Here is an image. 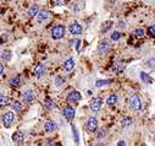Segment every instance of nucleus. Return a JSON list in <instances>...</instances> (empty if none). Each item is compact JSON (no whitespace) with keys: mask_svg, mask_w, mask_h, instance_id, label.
Here are the masks:
<instances>
[{"mask_svg":"<svg viewBox=\"0 0 155 146\" xmlns=\"http://www.w3.org/2000/svg\"><path fill=\"white\" fill-rule=\"evenodd\" d=\"M130 108L132 111H136V112L142 109V100H140V97L138 95L134 94L131 97V100H130Z\"/></svg>","mask_w":155,"mask_h":146,"instance_id":"obj_1","label":"nucleus"},{"mask_svg":"<svg viewBox=\"0 0 155 146\" xmlns=\"http://www.w3.org/2000/svg\"><path fill=\"white\" fill-rule=\"evenodd\" d=\"M63 36H65V27L62 25H58L51 30V37H53V39H60Z\"/></svg>","mask_w":155,"mask_h":146,"instance_id":"obj_2","label":"nucleus"},{"mask_svg":"<svg viewBox=\"0 0 155 146\" xmlns=\"http://www.w3.org/2000/svg\"><path fill=\"white\" fill-rule=\"evenodd\" d=\"M101 104H103V100H101L100 97H95V98H93L92 101H90V103H89V109L92 111L93 113H97V112H99V109L101 108Z\"/></svg>","mask_w":155,"mask_h":146,"instance_id":"obj_3","label":"nucleus"},{"mask_svg":"<svg viewBox=\"0 0 155 146\" xmlns=\"http://www.w3.org/2000/svg\"><path fill=\"white\" fill-rule=\"evenodd\" d=\"M69 30H70L71 34H73V36H80V34H82V32H83L82 26H81L80 23H77V22L71 23L70 27H69Z\"/></svg>","mask_w":155,"mask_h":146,"instance_id":"obj_4","label":"nucleus"},{"mask_svg":"<svg viewBox=\"0 0 155 146\" xmlns=\"http://www.w3.org/2000/svg\"><path fill=\"white\" fill-rule=\"evenodd\" d=\"M15 121V113L14 112H6L3 117V123L5 127H10Z\"/></svg>","mask_w":155,"mask_h":146,"instance_id":"obj_5","label":"nucleus"},{"mask_svg":"<svg viewBox=\"0 0 155 146\" xmlns=\"http://www.w3.org/2000/svg\"><path fill=\"white\" fill-rule=\"evenodd\" d=\"M97 129H98V121L94 117L89 118L87 122V130L89 133H94V131H97Z\"/></svg>","mask_w":155,"mask_h":146,"instance_id":"obj_6","label":"nucleus"},{"mask_svg":"<svg viewBox=\"0 0 155 146\" xmlns=\"http://www.w3.org/2000/svg\"><path fill=\"white\" fill-rule=\"evenodd\" d=\"M81 98H82V95L78 91H71L67 96L69 102H78V101H81Z\"/></svg>","mask_w":155,"mask_h":146,"instance_id":"obj_7","label":"nucleus"},{"mask_svg":"<svg viewBox=\"0 0 155 146\" xmlns=\"http://www.w3.org/2000/svg\"><path fill=\"white\" fill-rule=\"evenodd\" d=\"M62 114L63 117H65L67 121H73V118H75V109L72 107H65L62 111Z\"/></svg>","mask_w":155,"mask_h":146,"instance_id":"obj_8","label":"nucleus"},{"mask_svg":"<svg viewBox=\"0 0 155 146\" xmlns=\"http://www.w3.org/2000/svg\"><path fill=\"white\" fill-rule=\"evenodd\" d=\"M35 16H37V21L39 23H42V22H44V21H46L49 19V11H46V10L38 11Z\"/></svg>","mask_w":155,"mask_h":146,"instance_id":"obj_9","label":"nucleus"},{"mask_svg":"<svg viewBox=\"0 0 155 146\" xmlns=\"http://www.w3.org/2000/svg\"><path fill=\"white\" fill-rule=\"evenodd\" d=\"M22 100H23L26 103H31V102H33V100H34V94H33V91H31V90L24 91L23 95H22Z\"/></svg>","mask_w":155,"mask_h":146,"instance_id":"obj_10","label":"nucleus"},{"mask_svg":"<svg viewBox=\"0 0 155 146\" xmlns=\"http://www.w3.org/2000/svg\"><path fill=\"white\" fill-rule=\"evenodd\" d=\"M44 73H45L44 64H37L35 68H34V75H35V77H38V79L42 77L44 75Z\"/></svg>","mask_w":155,"mask_h":146,"instance_id":"obj_11","label":"nucleus"},{"mask_svg":"<svg viewBox=\"0 0 155 146\" xmlns=\"http://www.w3.org/2000/svg\"><path fill=\"white\" fill-rule=\"evenodd\" d=\"M44 129H45L46 133H54V131L58 129V127H56V123H55V122L48 121V122L45 123V125H44Z\"/></svg>","mask_w":155,"mask_h":146,"instance_id":"obj_12","label":"nucleus"},{"mask_svg":"<svg viewBox=\"0 0 155 146\" xmlns=\"http://www.w3.org/2000/svg\"><path fill=\"white\" fill-rule=\"evenodd\" d=\"M12 140H14V142H16V144H22L23 140H24V133L16 131L15 134L12 135Z\"/></svg>","mask_w":155,"mask_h":146,"instance_id":"obj_13","label":"nucleus"},{"mask_svg":"<svg viewBox=\"0 0 155 146\" xmlns=\"http://www.w3.org/2000/svg\"><path fill=\"white\" fill-rule=\"evenodd\" d=\"M108 50H109V43L106 41H101L98 44V52L100 53V54H105Z\"/></svg>","mask_w":155,"mask_h":146,"instance_id":"obj_14","label":"nucleus"},{"mask_svg":"<svg viewBox=\"0 0 155 146\" xmlns=\"http://www.w3.org/2000/svg\"><path fill=\"white\" fill-rule=\"evenodd\" d=\"M63 70L65 71H71L73 68H75V60L72 59V58H70V59H67L65 63H63Z\"/></svg>","mask_w":155,"mask_h":146,"instance_id":"obj_15","label":"nucleus"},{"mask_svg":"<svg viewBox=\"0 0 155 146\" xmlns=\"http://www.w3.org/2000/svg\"><path fill=\"white\" fill-rule=\"evenodd\" d=\"M140 79H142V81H143L144 84H151L153 82V79L150 77V75L144 73V71H140Z\"/></svg>","mask_w":155,"mask_h":146,"instance_id":"obj_16","label":"nucleus"},{"mask_svg":"<svg viewBox=\"0 0 155 146\" xmlns=\"http://www.w3.org/2000/svg\"><path fill=\"white\" fill-rule=\"evenodd\" d=\"M116 103H117V96H116V95H111V96L106 100V104L109 106V107H114Z\"/></svg>","mask_w":155,"mask_h":146,"instance_id":"obj_17","label":"nucleus"},{"mask_svg":"<svg viewBox=\"0 0 155 146\" xmlns=\"http://www.w3.org/2000/svg\"><path fill=\"white\" fill-rule=\"evenodd\" d=\"M38 11H39V7H38V5H32V6L28 9L27 14H28L31 17H33V16L37 15V12H38Z\"/></svg>","mask_w":155,"mask_h":146,"instance_id":"obj_18","label":"nucleus"},{"mask_svg":"<svg viewBox=\"0 0 155 146\" xmlns=\"http://www.w3.org/2000/svg\"><path fill=\"white\" fill-rule=\"evenodd\" d=\"M11 107H12V109H14V112H21L22 111V103L21 102H18V101H15L14 103L11 104Z\"/></svg>","mask_w":155,"mask_h":146,"instance_id":"obj_19","label":"nucleus"},{"mask_svg":"<svg viewBox=\"0 0 155 146\" xmlns=\"http://www.w3.org/2000/svg\"><path fill=\"white\" fill-rule=\"evenodd\" d=\"M20 84H21V77L20 76H15V77H12L11 80H10V85L14 86V87L20 86Z\"/></svg>","mask_w":155,"mask_h":146,"instance_id":"obj_20","label":"nucleus"},{"mask_svg":"<svg viewBox=\"0 0 155 146\" xmlns=\"http://www.w3.org/2000/svg\"><path fill=\"white\" fill-rule=\"evenodd\" d=\"M133 123V119L131 118V117H127V118H123L122 119V122H121V124H122V127H130L131 124Z\"/></svg>","mask_w":155,"mask_h":146,"instance_id":"obj_21","label":"nucleus"},{"mask_svg":"<svg viewBox=\"0 0 155 146\" xmlns=\"http://www.w3.org/2000/svg\"><path fill=\"white\" fill-rule=\"evenodd\" d=\"M1 59H3L4 61H9V60L11 59V52H10V50H4V52L1 53Z\"/></svg>","mask_w":155,"mask_h":146,"instance_id":"obj_22","label":"nucleus"},{"mask_svg":"<svg viewBox=\"0 0 155 146\" xmlns=\"http://www.w3.org/2000/svg\"><path fill=\"white\" fill-rule=\"evenodd\" d=\"M110 38H111V41H119V39L121 38V33L119 31H115L110 34Z\"/></svg>","mask_w":155,"mask_h":146,"instance_id":"obj_23","label":"nucleus"},{"mask_svg":"<svg viewBox=\"0 0 155 146\" xmlns=\"http://www.w3.org/2000/svg\"><path fill=\"white\" fill-rule=\"evenodd\" d=\"M125 69V66L122 64H115V66H112V71L115 73H121Z\"/></svg>","mask_w":155,"mask_h":146,"instance_id":"obj_24","label":"nucleus"},{"mask_svg":"<svg viewBox=\"0 0 155 146\" xmlns=\"http://www.w3.org/2000/svg\"><path fill=\"white\" fill-rule=\"evenodd\" d=\"M63 84H65V79H63V77H61V76H58V77L55 79V85H56L58 87L62 86Z\"/></svg>","mask_w":155,"mask_h":146,"instance_id":"obj_25","label":"nucleus"},{"mask_svg":"<svg viewBox=\"0 0 155 146\" xmlns=\"http://www.w3.org/2000/svg\"><path fill=\"white\" fill-rule=\"evenodd\" d=\"M110 82H111L110 80H98L97 84H95V86L97 87H101V86H105V85H108Z\"/></svg>","mask_w":155,"mask_h":146,"instance_id":"obj_26","label":"nucleus"},{"mask_svg":"<svg viewBox=\"0 0 155 146\" xmlns=\"http://www.w3.org/2000/svg\"><path fill=\"white\" fill-rule=\"evenodd\" d=\"M44 106H45V107L46 108H49V109H54V108H56V106H55V103L53 102V101H46L45 103H44Z\"/></svg>","mask_w":155,"mask_h":146,"instance_id":"obj_27","label":"nucleus"},{"mask_svg":"<svg viewBox=\"0 0 155 146\" xmlns=\"http://www.w3.org/2000/svg\"><path fill=\"white\" fill-rule=\"evenodd\" d=\"M83 7H84V3H82V1H78V3L76 4V6L73 7V11H75V12H78V11H80L81 9H83Z\"/></svg>","mask_w":155,"mask_h":146,"instance_id":"obj_28","label":"nucleus"},{"mask_svg":"<svg viewBox=\"0 0 155 146\" xmlns=\"http://www.w3.org/2000/svg\"><path fill=\"white\" fill-rule=\"evenodd\" d=\"M9 103V98L6 96H0V107H3V106H6Z\"/></svg>","mask_w":155,"mask_h":146,"instance_id":"obj_29","label":"nucleus"},{"mask_svg":"<svg viewBox=\"0 0 155 146\" xmlns=\"http://www.w3.org/2000/svg\"><path fill=\"white\" fill-rule=\"evenodd\" d=\"M134 34H136L137 37H143V36L145 34V31H144L143 28H137V30L134 31Z\"/></svg>","mask_w":155,"mask_h":146,"instance_id":"obj_30","label":"nucleus"},{"mask_svg":"<svg viewBox=\"0 0 155 146\" xmlns=\"http://www.w3.org/2000/svg\"><path fill=\"white\" fill-rule=\"evenodd\" d=\"M104 136H105V130H104V129L98 130V133H97V138H98V139H103Z\"/></svg>","mask_w":155,"mask_h":146,"instance_id":"obj_31","label":"nucleus"},{"mask_svg":"<svg viewBox=\"0 0 155 146\" xmlns=\"http://www.w3.org/2000/svg\"><path fill=\"white\" fill-rule=\"evenodd\" d=\"M72 130H73V134H75V141L78 142V131H77V129H76L75 125H72Z\"/></svg>","mask_w":155,"mask_h":146,"instance_id":"obj_32","label":"nucleus"},{"mask_svg":"<svg viewBox=\"0 0 155 146\" xmlns=\"http://www.w3.org/2000/svg\"><path fill=\"white\" fill-rule=\"evenodd\" d=\"M149 34H150L151 37L155 36V26H154V25H151L150 27H149Z\"/></svg>","mask_w":155,"mask_h":146,"instance_id":"obj_33","label":"nucleus"},{"mask_svg":"<svg viewBox=\"0 0 155 146\" xmlns=\"http://www.w3.org/2000/svg\"><path fill=\"white\" fill-rule=\"evenodd\" d=\"M110 26H112V22H106V23H105V27L101 28V32H106V31L109 30Z\"/></svg>","mask_w":155,"mask_h":146,"instance_id":"obj_34","label":"nucleus"},{"mask_svg":"<svg viewBox=\"0 0 155 146\" xmlns=\"http://www.w3.org/2000/svg\"><path fill=\"white\" fill-rule=\"evenodd\" d=\"M3 73H4V66H3V64H0V75Z\"/></svg>","mask_w":155,"mask_h":146,"instance_id":"obj_35","label":"nucleus"},{"mask_svg":"<svg viewBox=\"0 0 155 146\" xmlns=\"http://www.w3.org/2000/svg\"><path fill=\"white\" fill-rule=\"evenodd\" d=\"M117 145H119V146H121V145H122V146H125V145H126V142H125V141H119V142H117Z\"/></svg>","mask_w":155,"mask_h":146,"instance_id":"obj_36","label":"nucleus"},{"mask_svg":"<svg viewBox=\"0 0 155 146\" xmlns=\"http://www.w3.org/2000/svg\"><path fill=\"white\" fill-rule=\"evenodd\" d=\"M108 1H109V3H115L116 0H108Z\"/></svg>","mask_w":155,"mask_h":146,"instance_id":"obj_37","label":"nucleus"},{"mask_svg":"<svg viewBox=\"0 0 155 146\" xmlns=\"http://www.w3.org/2000/svg\"><path fill=\"white\" fill-rule=\"evenodd\" d=\"M151 1H153V0H151Z\"/></svg>","mask_w":155,"mask_h":146,"instance_id":"obj_38","label":"nucleus"}]
</instances>
